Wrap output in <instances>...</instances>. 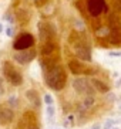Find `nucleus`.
I'll return each mask as SVG.
<instances>
[{"label":"nucleus","mask_w":121,"mask_h":129,"mask_svg":"<svg viewBox=\"0 0 121 129\" xmlns=\"http://www.w3.org/2000/svg\"><path fill=\"white\" fill-rule=\"evenodd\" d=\"M44 84L53 91H63L67 85V71L63 65L57 64L44 71Z\"/></svg>","instance_id":"nucleus-1"},{"label":"nucleus","mask_w":121,"mask_h":129,"mask_svg":"<svg viewBox=\"0 0 121 129\" xmlns=\"http://www.w3.org/2000/svg\"><path fill=\"white\" fill-rule=\"evenodd\" d=\"M2 70H3V75L6 78V81L10 85H13V87H20L23 84V75L13 67V64H11L10 61H4L3 65H2Z\"/></svg>","instance_id":"nucleus-2"},{"label":"nucleus","mask_w":121,"mask_h":129,"mask_svg":"<svg viewBox=\"0 0 121 129\" xmlns=\"http://www.w3.org/2000/svg\"><path fill=\"white\" fill-rule=\"evenodd\" d=\"M71 87L77 94L86 95V96H94L95 94V89L93 88V85L90 84V80L87 77H77V78H74L71 82Z\"/></svg>","instance_id":"nucleus-3"},{"label":"nucleus","mask_w":121,"mask_h":129,"mask_svg":"<svg viewBox=\"0 0 121 129\" xmlns=\"http://www.w3.org/2000/svg\"><path fill=\"white\" fill-rule=\"evenodd\" d=\"M38 37L43 43L53 41V38L56 37V28L49 21H40L38 23Z\"/></svg>","instance_id":"nucleus-4"},{"label":"nucleus","mask_w":121,"mask_h":129,"mask_svg":"<svg viewBox=\"0 0 121 129\" xmlns=\"http://www.w3.org/2000/svg\"><path fill=\"white\" fill-rule=\"evenodd\" d=\"M34 46V37L30 33H22L13 43V48L16 51H23V50L33 48Z\"/></svg>","instance_id":"nucleus-5"},{"label":"nucleus","mask_w":121,"mask_h":129,"mask_svg":"<svg viewBox=\"0 0 121 129\" xmlns=\"http://www.w3.org/2000/svg\"><path fill=\"white\" fill-rule=\"evenodd\" d=\"M74 53H76V57L80 58L81 61L90 62V61L93 60L91 48L86 41H80V43H77V44H74Z\"/></svg>","instance_id":"nucleus-6"},{"label":"nucleus","mask_w":121,"mask_h":129,"mask_svg":"<svg viewBox=\"0 0 121 129\" xmlns=\"http://www.w3.org/2000/svg\"><path fill=\"white\" fill-rule=\"evenodd\" d=\"M37 57V51L36 48H29V50H23V51H16L13 54V58H14L16 62L24 65V64H29L34 58Z\"/></svg>","instance_id":"nucleus-7"},{"label":"nucleus","mask_w":121,"mask_h":129,"mask_svg":"<svg viewBox=\"0 0 121 129\" xmlns=\"http://www.w3.org/2000/svg\"><path fill=\"white\" fill-rule=\"evenodd\" d=\"M16 118L14 109L10 108L7 104H0V126H7L13 123Z\"/></svg>","instance_id":"nucleus-8"},{"label":"nucleus","mask_w":121,"mask_h":129,"mask_svg":"<svg viewBox=\"0 0 121 129\" xmlns=\"http://www.w3.org/2000/svg\"><path fill=\"white\" fill-rule=\"evenodd\" d=\"M87 10L93 17H97L101 13L107 12V6L104 0H87Z\"/></svg>","instance_id":"nucleus-9"},{"label":"nucleus","mask_w":121,"mask_h":129,"mask_svg":"<svg viewBox=\"0 0 121 129\" xmlns=\"http://www.w3.org/2000/svg\"><path fill=\"white\" fill-rule=\"evenodd\" d=\"M68 71L71 72L73 75H84V72H86V70H87V67L81 62L80 60H70L68 61Z\"/></svg>","instance_id":"nucleus-10"},{"label":"nucleus","mask_w":121,"mask_h":129,"mask_svg":"<svg viewBox=\"0 0 121 129\" xmlns=\"http://www.w3.org/2000/svg\"><path fill=\"white\" fill-rule=\"evenodd\" d=\"M90 84L93 85V88L95 89V92H100V94H108L110 92V85L106 84L103 80L100 78H94V77H91L90 78Z\"/></svg>","instance_id":"nucleus-11"},{"label":"nucleus","mask_w":121,"mask_h":129,"mask_svg":"<svg viewBox=\"0 0 121 129\" xmlns=\"http://www.w3.org/2000/svg\"><path fill=\"white\" fill-rule=\"evenodd\" d=\"M24 96L30 102L31 106H34V108H40L42 106V98H40V95H38V92L36 89H27L24 92Z\"/></svg>","instance_id":"nucleus-12"},{"label":"nucleus","mask_w":121,"mask_h":129,"mask_svg":"<svg viewBox=\"0 0 121 129\" xmlns=\"http://www.w3.org/2000/svg\"><path fill=\"white\" fill-rule=\"evenodd\" d=\"M57 48H58V46L54 41L43 43L42 47H40V54H42L43 57H50V55H53L57 51Z\"/></svg>","instance_id":"nucleus-13"},{"label":"nucleus","mask_w":121,"mask_h":129,"mask_svg":"<svg viewBox=\"0 0 121 129\" xmlns=\"http://www.w3.org/2000/svg\"><path fill=\"white\" fill-rule=\"evenodd\" d=\"M58 61H60V58H58V55H50V57H43L42 60H40V65H42L43 71H47V70H50L51 67H54V65L58 64Z\"/></svg>","instance_id":"nucleus-14"},{"label":"nucleus","mask_w":121,"mask_h":129,"mask_svg":"<svg viewBox=\"0 0 121 129\" xmlns=\"http://www.w3.org/2000/svg\"><path fill=\"white\" fill-rule=\"evenodd\" d=\"M107 40L113 46H120L121 44V28H118V30H110L108 31V36H107Z\"/></svg>","instance_id":"nucleus-15"},{"label":"nucleus","mask_w":121,"mask_h":129,"mask_svg":"<svg viewBox=\"0 0 121 129\" xmlns=\"http://www.w3.org/2000/svg\"><path fill=\"white\" fill-rule=\"evenodd\" d=\"M108 27H110V30H118V28H121V20L115 13L110 14V17H108Z\"/></svg>","instance_id":"nucleus-16"},{"label":"nucleus","mask_w":121,"mask_h":129,"mask_svg":"<svg viewBox=\"0 0 121 129\" xmlns=\"http://www.w3.org/2000/svg\"><path fill=\"white\" fill-rule=\"evenodd\" d=\"M81 105H83V108L86 111L91 109V108L95 105V98H94V96H86V98L81 101Z\"/></svg>","instance_id":"nucleus-17"},{"label":"nucleus","mask_w":121,"mask_h":129,"mask_svg":"<svg viewBox=\"0 0 121 129\" xmlns=\"http://www.w3.org/2000/svg\"><path fill=\"white\" fill-rule=\"evenodd\" d=\"M7 105L14 109L16 106L19 105V98H17L16 95H10V96H9V101H7Z\"/></svg>","instance_id":"nucleus-18"},{"label":"nucleus","mask_w":121,"mask_h":129,"mask_svg":"<svg viewBox=\"0 0 121 129\" xmlns=\"http://www.w3.org/2000/svg\"><path fill=\"white\" fill-rule=\"evenodd\" d=\"M115 125H117V121L115 119H107L106 123L103 125V129H113Z\"/></svg>","instance_id":"nucleus-19"},{"label":"nucleus","mask_w":121,"mask_h":129,"mask_svg":"<svg viewBox=\"0 0 121 129\" xmlns=\"http://www.w3.org/2000/svg\"><path fill=\"white\" fill-rule=\"evenodd\" d=\"M43 99H44V102H46V105H47V106H53V104H54V98H53V96H51L50 94H44Z\"/></svg>","instance_id":"nucleus-20"},{"label":"nucleus","mask_w":121,"mask_h":129,"mask_svg":"<svg viewBox=\"0 0 121 129\" xmlns=\"http://www.w3.org/2000/svg\"><path fill=\"white\" fill-rule=\"evenodd\" d=\"M111 6H113L114 12L117 13L121 12V0H111Z\"/></svg>","instance_id":"nucleus-21"},{"label":"nucleus","mask_w":121,"mask_h":129,"mask_svg":"<svg viewBox=\"0 0 121 129\" xmlns=\"http://www.w3.org/2000/svg\"><path fill=\"white\" fill-rule=\"evenodd\" d=\"M54 114H56V109H54V106H47V108H46V115L49 116V119H53Z\"/></svg>","instance_id":"nucleus-22"},{"label":"nucleus","mask_w":121,"mask_h":129,"mask_svg":"<svg viewBox=\"0 0 121 129\" xmlns=\"http://www.w3.org/2000/svg\"><path fill=\"white\" fill-rule=\"evenodd\" d=\"M47 2L49 0H34V4H36V7H43Z\"/></svg>","instance_id":"nucleus-23"},{"label":"nucleus","mask_w":121,"mask_h":129,"mask_svg":"<svg viewBox=\"0 0 121 129\" xmlns=\"http://www.w3.org/2000/svg\"><path fill=\"white\" fill-rule=\"evenodd\" d=\"M6 92V88H4V84H3V80L0 78V95H3Z\"/></svg>","instance_id":"nucleus-24"},{"label":"nucleus","mask_w":121,"mask_h":129,"mask_svg":"<svg viewBox=\"0 0 121 129\" xmlns=\"http://www.w3.org/2000/svg\"><path fill=\"white\" fill-rule=\"evenodd\" d=\"M121 55V51H111L110 53V57H120Z\"/></svg>","instance_id":"nucleus-25"},{"label":"nucleus","mask_w":121,"mask_h":129,"mask_svg":"<svg viewBox=\"0 0 121 129\" xmlns=\"http://www.w3.org/2000/svg\"><path fill=\"white\" fill-rule=\"evenodd\" d=\"M11 34H13V30H11V27H9V28H7V36H9V37H11Z\"/></svg>","instance_id":"nucleus-26"},{"label":"nucleus","mask_w":121,"mask_h":129,"mask_svg":"<svg viewBox=\"0 0 121 129\" xmlns=\"http://www.w3.org/2000/svg\"><path fill=\"white\" fill-rule=\"evenodd\" d=\"M91 129H101V126H100V125H94Z\"/></svg>","instance_id":"nucleus-27"},{"label":"nucleus","mask_w":121,"mask_h":129,"mask_svg":"<svg viewBox=\"0 0 121 129\" xmlns=\"http://www.w3.org/2000/svg\"><path fill=\"white\" fill-rule=\"evenodd\" d=\"M120 85H121V78H120V81L117 82V87H120Z\"/></svg>","instance_id":"nucleus-28"},{"label":"nucleus","mask_w":121,"mask_h":129,"mask_svg":"<svg viewBox=\"0 0 121 129\" xmlns=\"http://www.w3.org/2000/svg\"><path fill=\"white\" fill-rule=\"evenodd\" d=\"M2 31H3V26H2V24H0V33H2Z\"/></svg>","instance_id":"nucleus-29"},{"label":"nucleus","mask_w":121,"mask_h":129,"mask_svg":"<svg viewBox=\"0 0 121 129\" xmlns=\"http://www.w3.org/2000/svg\"><path fill=\"white\" fill-rule=\"evenodd\" d=\"M113 129H118V128H117V126H114V128H113Z\"/></svg>","instance_id":"nucleus-30"}]
</instances>
